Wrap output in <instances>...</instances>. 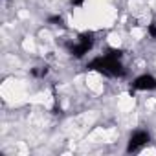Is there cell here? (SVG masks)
Instances as JSON below:
<instances>
[{"label":"cell","instance_id":"obj_1","mask_svg":"<svg viewBox=\"0 0 156 156\" xmlns=\"http://www.w3.org/2000/svg\"><path fill=\"white\" fill-rule=\"evenodd\" d=\"M87 68L88 70H98V72H101V73H105L108 77H121V75H125V70H123L119 59H116V57H112L108 53L103 55V57H96L94 61L88 62Z\"/></svg>","mask_w":156,"mask_h":156},{"label":"cell","instance_id":"obj_2","mask_svg":"<svg viewBox=\"0 0 156 156\" xmlns=\"http://www.w3.org/2000/svg\"><path fill=\"white\" fill-rule=\"evenodd\" d=\"M94 35L92 33H83L81 37H79V42L77 44H68V51H70V55L72 57H83L85 53H88V50L92 48V44H94V39H92Z\"/></svg>","mask_w":156,"mask_h":156},{"label":"cell","instance_id":"obj_3","mask_svg":"<svg viewBox=\"0 0 156 156\" xmlns=\"http://www.w3.org/2000/svg\"><path fill=\"white\" fill-rule=\"evenodd\" d=\"M149 140H151L149 132H145V130H138V132H134V134L130 136V140H129L127 152H136V151H140L143 145L149 143Z\"/></svg>","mask_w":156,"mask_h":156},{"label":"cell","instance_id":"obj_4","mask_svg":"<svg viewBox=\"0 0 156 156\" xmlns=\"http://www.w3.org/2000/svg\"><path fill=\"white\" fill-rule=\"evenodd\" d=\"M154 88H156V77H152L149 73L140 75L132 83V90H154Z\"/></svg>","mask_w":156,"mask_h":156},{"label":"cell","instance_id":"obj_5","mask_svg":"<svg viewBox=\"0 0 156 156\" xmlns=\"http://www.w3.org/2000/svg\"><path fill=\"white\" fill-rule=\"evenodd\" d=\"M48 22H53V24H57V26H62V19H61V17H50Z\"/></svg>","mask_w":156,"mask_h":156},{"label":"cell","instance_id":"obj_6","mask_svg":"<svg viewBox=\"0 0 156 156\" xmlns=\"http://www.w3.org/2000/svg\"><path fill=\"white\" fill-rule=\"evenodd\" d=\"M149 33H151L152 39H156V24H151L149 26Z\"/></svg>","mask_w":156,"mask_h":156},{"label":"cell","instance_id":"obj_7","mask_svg":"<svg viewBox=\"0 0 156 156\" xmlns=\"http://www.w3.org/2000/svg\"><path fill=\"white\" fill-rule=\"evenodd\" d=\"M83 2H85V0H72V4H73V6H81Z\"/></svg>","mask_w":156,"mask_h":156}]
</instances>
